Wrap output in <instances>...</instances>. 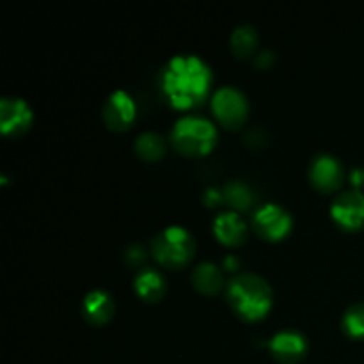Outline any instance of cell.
<instances>
[{
	"instance_id": "cell-3",
	"label": "cell",
	"mask_w": 364,
	"mask_h": 364,
	"mask_svg": "<svg viewBox=\"0 0 364 364\" xmlns=\"http://www.w3.org/2000/svg\"><path fill=\"white\" fill-rule=\"evenodd\" d=\"M215 123L203 114H183L171 128V144L185 156L208 155L217 144Z\"/></svg>"
},
{
	"instance_id": "cell-11",
	"label": "cell",
	"mask_w": 364,
	"mask_h": 364,
	"mask_svg": "<svg viewBox=\"0 0 364 364\" xmlns=\"http://www.w3.org/2000/svg\"><path fill=\"white\" fill-rule=\"evenodd\" d=\"M269 350L276 361L295 364L306 358L309 350V341L301 331L281 329L269 340Z\"/></svg>"
},
{
	"instance_id": "cell-4",
	"label": "cell",
	"mask_w": 364,
	"mask_h": 364,
	"mask_svg": "<svg viewBox=\"0 0 364 364\" xmlns=\"http://www.w3.org/2000/svg\"><path fill=\"white\" fill-rule=\"evenodd\" d=\"M149 249L160 265L169 270H180L194 258L196 240L187 228L171 224L151 238Z\"/></svg>"
},
{
	"instance_id": "cell-20",
	"label": "cell",
	"mask_w": 364,
	"mask_h": 364,
	"mask_svg": "<svg viewBox=\"0 0 364 364\" xmlns=\"http://www.w3.org/2000/svg\"><path fill=\"white\" fill-rule=\"evenodd\" d=\"M123 256H124V262H127V265L139 267V269H141V265L144 263V259H146L144 245L139 244V242H132V244H128L127 247H124Z\"/></svg>"
},
{
	"instance_id": "cell-16",
	"label": "cell",
	"mask_w": 364,
	"mask_h": 364,
	"mask_svg": "<svg viewBox=\"0 0 364 364\" xmlns=\"http://www.w3.org/2000/svg\"><path fill=\"white\" fill-rule=\"evenodd\" d=\"M135 155L146 162H155L160 160L167 151V141L162 134L155 130H146L137 135L134 142Z\"/></svg>"
},
{
	"instance_id": "cell-9",
	"label": "cell",
	"mask_w": 364,
	"mask_h": 364,
	"mask_svg": "<svg viewBox=\"0 0 364 364\" xmlns=\"http://www.w3.org/2000/svg\"><path fill=\"white\" fill-rule=\"evenodd\" d=\"M102 116L107 127L114 132H124L137 117V103L124 89H116L107 96L102 107Z\"/></svg>"
},
{
	"instance_id": "cell-5",
	"label": "cell",
	"mask_w": 364,
	"mask_h": 364,
	"mask_svg": "<svg viewBox=\"0 0 364 364\" xmlns=\"http://www.w3.org/2000/svg\"><path fill=\"white\" fill-rule=\"evenodd\" d=\"M212 112L223 127L237 130L249 116V100L237 85H220L212 95Z\"/></svg>"
},
{
	"instance_id": "cell-13",
	"label": "cell",
	"mask_w": 364,
	"mask_h": 364,
	"mask_svg": "<svg viewBox=\"0 0 364 364\" xmlns=\"http://www.w3.org/2000/svg\"><path fill=\"white\" fill-rule=\"evenodd\" d=\"M212 230L220 244L237 247L245 242L249 228L240 213L235 212V210H226V212L217 213L212 223Z\"/></svg>"
},
{
	"instance_id": "cell-10",
	"label": "cell",
	"mask_w": 364,
	"mask_h": 364,
	"mask_svg": "<svg viewBox=\"0 0 364 364\" xmlns=\"http://www.w3.org/2000/svg\"><path fill=\"white\" fill-rule=\"evenodd\" d=\"M34 123L32 107L20 96H6L0 100V128L7 137H20L31 130Z\"/></svg>"
},
{
	"instance_id": "cell-15",
	"label": "cell",
	"mask_w": 364,
	"mask_h": 364,
	"mask_svg": "<svg viewBox=\"0 0 364 364\" xmlns=\"http://www.w3.org/2000/svg\"><path fill=\"white\" fill-rule=\"evenodd\" d=\"M192 284L196 290L203 295H215L223 288H226V279H224V269H220L213 262H201L192 270Z\"/></svg>"
},
{
	"instance_id": "cell-19",
	"label": "cell",
	"mask_w": 364,
	"mask_h": 364,
	"mask_svg": "<svg viewBox=\"0 0 364 364\" xmlns=\"http://www.w3.org/2000/svg\"><path fill=\"white\" fill-rule=\"evenodd\" d=\"M341 331L354 340L364 338V301L354 302L345 309L341 315Z\"/></svg>"
},
{
	"instance_id": "cell-2",
	"label": "cell",
	"mask_w": 364,
	"mask_h": 364,
	"mask_svg": "<svg viewBox=\"0 0 364 364\" xmlns=\"http://www.w3.org/2000/svg\"><path fill=\"white\" fill-rule=\"evenodd\" d=\"M224 294L231 311L245 322L265 318L272 308V287L256 272H237L226 283Z\"/></svg>"
},
{
	"instance_id": "cell-7",
	"label": "cell",
	"mask_w": 364,
	"mask_h": 364,
	"mask_svg": "<svg viewBox=\"0 0 364 364\" xmlns=\"http://www.w3.org/2000/svg\"><path fill=\"white\" fill-rule=\"evenodd\" d=\"M309 183L318 192H334L345 180V167L333 153H318L309 160L308 166Z\"/></svg>"
},
{
	"instance_id": "cell-18",
	"label": "cell",
	"mask_w": 364,
	"mask_h": 364,
	"mask_svg": "<svg viewBox=\"0 0 364 364\" xmlns=\"http://www.w3.org/2000/svg\"><path fill=\"white\" fill-rule=\"evenodd\" d=\"M258 31H256L252 25L242 23L238 27L233 28L230 38V46L231 52L238 57V59H247L252 53L256 52V46H258Z\"/></svg>"
},
{
	"instance_id": "cell-12",
	"label": "cell",
	"mask_w": 364,
	"mask_h": 364,
	"mask_svg": "<svg viewBox=\"0 0 364 364\" xmlns=\"http://www.w3.org/2000/svg\"><path fill=\"white\" fill-rule=\"evenodd\" d=\"M80 311L85 322L91 323V326H105L116 313V301L103 288H92L82 299Z\"/></svg>"
},
{
	"instance_id": "cell-14",
	"label": "cell",
	"mask_w": 364,
	"mask_h": 364,
	"mask_svg": "<svg viewBox=\"0 0 364 364\" xmlns=\"http://www.w3.org/2000/svg\"><path fill=\"white\" fill-rule=\"evenodd\" d=\"M134 290L142 301L159 302L167 291V279L155 267H141L135 272Z\"/></svg>"
},
{
	"instance_id": "cell-21",
	"label": "cell",
	"mask_w": 364,
	"mask_h": 364,
	"mask_svg": "<svg viewBox=\"0 0 364 364\" xmlns=\"http://www.w3.org/2000/svg\"><path fill=\"white\" fill-rule=\"evenodd\" d=\"M274 60H276V53H274V50L265 48V50H262V52H259V53H256L255 66H258V68H262V70H265V68L272 66Z\"/></svg>"
},
{
	"instance_id": "cell-8",
	"label": "cell",
	"mask_w": 364,
	"mask_h": 364,
	"mask_svg": "<svg viewBox=\"0 0 364 364\" xmlns=\"http://www.w3.org/2000/svg\"><path fill=\"white\" fill-rule=\"evenodd\" d=\"M331 217L347 231L361 230L364 226V194L359 188L341 191L331 203Z\"/></svg>"
},
{
	"instance_id": "cell-24",
	"label": "cell",
	"mask_w": 364,
	"mask_h": 364,
	"mask_svg": "<svg viewBox=\"0 0 364 364\" xmlns=\"http://www.w3.org/2000/svg\"><path fill=\"white\" fill-rule=\"evenodd\" d=\"M350 180H352V183H354V188L363 187V183H364V169H352Z\"/></svg>"
},
{
	"instance_id": "cell-1",
	"label": "cell",
	"mask_w": 364,
	"mask_h": 364,
	"mask_svg": "<svg viewBox=\"0 0 364 364\" xmlns=\"http://www.w3.org/2000/svg\"><path fill=\"white\" fill-rule=\"evenodd\" d=\"M156 84L160 95L174 109H194L212 92L213 71L203 57L194 53H178L159 71Z\"/></svg>"
},
{
	"instance_id": "cell-6",
	"label": "cell",
	"mask_w": 364,
	"mask_h": 364,
	"mask_svg": "<svg viewBox=\"0 0 364 364\" xmlns=\"http://www.w3.org/2000/svg\"><path fill=\"white\" fill-rule=\"evenodd\" d=\"M252 230L269 242H279L288 237L294 228V215L279 203H265L258 206L251 217Z\"/></svg>"
},
{
	"instance_id": "cell-22",
	"label": "cell",
	"mask_w": 364,
	"mask_h": 364,
	"mask_svg": "<svg viewBox=\"0 0 364 364\" xmlns=\"http://www.w3.org/2000/svg\"><path fill=\"white\" fill-rule=\"evenodd\" d=\"M203 201L210 206L217 205V203L223 201V191H217V188H213V187L206 188L205 194H203Z\"/></svg>"
},
{
	"instance_id": "cell-17",
	"label": "cell",
	"mask_w": 364,
	"mask_h": 364,
	"mask_svg": "<svg viewBox=\"0 0 364 364\" xmlns=\"http://www.w3.org/2000/svg\"><path fill=\"white\" fill-rule=\"evenodd\" d=\"M223 201H226L235 212H245L255 203V191L242 180H231L223 188Z\"/></svg>"
},
{
	"instance_id": "cell-23",
	"label": "cell",
	"mask_w": 364,
	"mask_h": 364,
	"mask_svg": "<svg viewBox=\"0 0 364 364\" xmlns=\"http://www.w3.org/2000/svg\"><path fill=\"white\" fill-rule=\"evenodd\" d=\"M240 267V259L235 255H230L226 259H224V270H230V272H235Z\"/></svg>"
}]
</instances>
